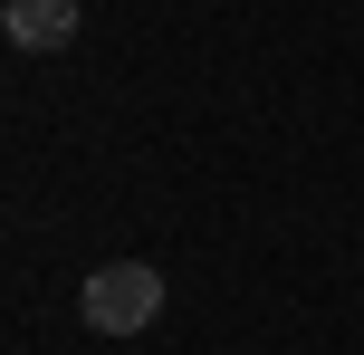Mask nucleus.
Returning a JSON list of instances; mask_svg holds the SVG:
<instances>
[{"label": "nucleus", "instance_id": "f257e3e1", "mask_svg": "<svg viewBox=\"0 0 364 355\" xmlns=\"http://www.w3.org/2000/svg\"><path fill=\"white\" fill-rule=\"evenodd\" d=\"M77 317H87L96 337H144V327L164 317V269H144V260H106L87 288H77Z\"/></svg>", "mask_w": 364, "mask_h": 355}, {"label": "nucleus", "instance_id": "f03ea898", "mask_svg": "<svg viewBox=\"0 0 364 355\" xmlns=\"http://www.w3.org/2000/svg\"><path fill=\"white\" fill-rule=\"evenodd\" d=\"M0 29L19 48H68L77 38V0H0Z\"/></svg>", "mask_w": 364, "mask_h": 355}]
</instances>
